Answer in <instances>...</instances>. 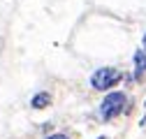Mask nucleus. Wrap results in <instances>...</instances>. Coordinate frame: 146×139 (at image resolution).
<instances>
[{"label":"nucleus","instance_id":"nucleus-7","mask_svg":"<svg viewBox=\"0 0 146 139\" xmlns=\"http://www.w3.org/2000/svg\"><path fill=\"white\" fill-rule=\"evenodd\" d=\"M98 139H107V137H98Z\"/></svg>","mask_w":146,"mask_h":139},{"label":"nucleus","instance_id":"nucleus-4","mask_svg":"<svg viewBox=\"0 0 146 139\" xmlns=\"http://www.w3.org/2000/svg\"><path fill=\"white\" fill-rule=\"evenodd\" d=\"M49 104H51V95L49 93H37L30 100V107H35V109H44V107H49Z\"/></svg>","mask_w":146,"mask_h":139},{"label":"nucleus","instance_id":"nucleus-8","mask_svg":"<svg viewBox=\"0 0 146 139\" xmlns=\"http://www.w3.org/2000/svg\"><path fill=\"white\" fill-rule=\"evenodd\" d=\"M144 107H146V102H144Z\"/></svg>","mask_w":146,"mask_h":139},{"label":"nucleus","instance_id":"nucleus-2","mask_svg":"<svg viewBox=\"0 0 146 139\" xmlns=\"http://www.w3.org/2000/svg\"><path fill=\"white\" fill-rule=\"evenodd\" d=\"M121 81V72L116 67H100L93 72V77H90V86H93L95 91H109L114 88V86Z\"/></svg>","mask_w":146,"mask_h":139},{"label":"nucleus","instance_id":"nucleus-5","mask_svg":"<svg viewBox=\"0 0 146 139\" xmlns=\"http://www.w3.org/2000/svg\"><path fill=\"white\" fill-rule=\"evenodd\" d=\"M46 139H67V134H60V132H56V134H51V137H46Z\"/></svg>","mask_w":146,"mask_h":139},{"label":"nucleus","instance_id":"nucleus-6","mask_svg":"<svg viewBox=\"0 0 146 139\" xmlns=\"http://www.w3.org/2000/svg\"><path fill=\"white\" fill-rule=\"evenodd\" d=\"M144 49H146V35H144Z\"/></svg>","mask_w":146,"mask_h":139},{"label":"nucleus","instance_id":"nucleus-1","mask_svg":"<svg viewBox=\"0 0 146 139\" xmlns=\"http://www.w3.org/2000/svg\"><path fill=\"white\" fill-rule=\"evenodd\" d=\"M125 104H127L125 93H121V91L109 93V95L100 102V118H102V120H114L116 116H121V114H123Z\"/></svg>","mask_w":146,"mask_h":139},{"label":"nucleus","instance_id":"nucleus-3","mask_svg":"<svg viewBox=\"0 0 146 139\" xmlns=\"http://www.w3.org/2000/svg\"><path fill=\"white\" fill-rule=\"evenodd\" d=\"M146 77V49H139L135 54V79H144Z\"/></svg>","mask_w":146,"mask_h":139}]
</instances>
